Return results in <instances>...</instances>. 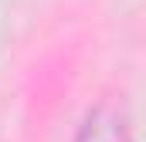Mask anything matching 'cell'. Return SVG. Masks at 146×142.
<instances>
[{"mask_svg":"<svg viewBox=\"0 0 146 142\" xmlns=\"http://www.w3.org/2000/svg\"><path fill=\"white\" fill-rule=\"evenodd\" d=\"M78 142H126V118L115 108H99L88 115Z\"/></svg>","mask_w":146,"mask_h":142,"instance_id":"cell-1","label":"cell"}]
</instances>
